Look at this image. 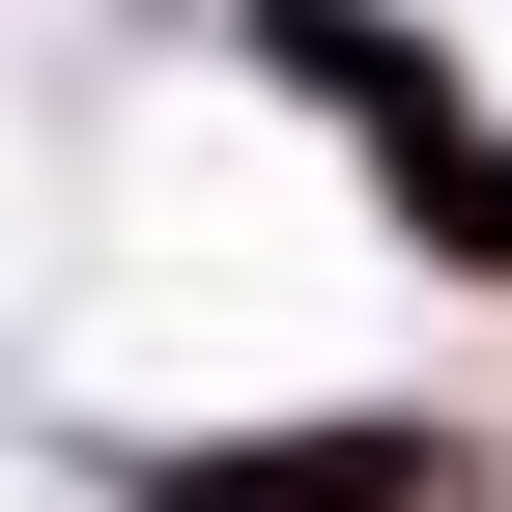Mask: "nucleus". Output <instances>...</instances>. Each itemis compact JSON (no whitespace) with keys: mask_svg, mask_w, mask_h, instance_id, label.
Returning <instances> with one entry per match:
<instances>
[{"mask_svg":"<svg viewBox=\"0 0 512 512\" xmlns=\"http://www.w3.org/2000/svg\"><path fill=\"white\" fill-rule=\"evenodd\" d=\"M370 228H399L427 285H512V114H484V86H427V114H370Z\"/></svg>","mask_w":512,"mask_h":512,"instance_id":"f257e3e1","label":"nucleus"}]
</instances>
